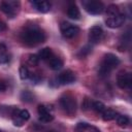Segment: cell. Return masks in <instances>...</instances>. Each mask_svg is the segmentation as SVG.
Returning <instances> with one entry per match:
<instances>
[{
    "label": "cell",
    "instance_id": "ba28073f",
    "mask_svg": "<svg viewBox=\"0 0 132 132\" xmlns=\"http://www.w3.org/2000/svg\"><path fill=\"white\" fill-rule=\"evenodd\" d=\"M75 79H76V77H75L74 72L69 69L64 70L57 77V81L60 85H70V84H73L75 81Z\"/></svg>",
    "mask_w": 132,
    "mask_h": 132
},
{
    "label": "cell",
    "instance_id": "f546056e",
    "mask_svg": "<svg viewBox=\"0 0 132 132\" xmlns=\"http://www.w3.org/2000/svg\"><path fill=\"white\" fill-rule=\"evenodd\" d=\"M5 89H6V86H5V84H4L3 81H1V80H0V92L4 91Z\"/></svg>",
    "mask_w": 132,
    "mask_h": 132
},
{
    "label": "cell",
    "instance_id": "4316f807",
    "mask_svg": "<svg viewBox=\"0 0 132 132\" xmlns=\"http://www.w3.org/2000/svg\"><path fill=\"white\" fill-rule=\"evenodd\" d=\"M28 62H29V64L30 65H32V66H36L38 63H39V58H38V56L37 55H30L29 56V59H28Z\"/></svg>",
    "mask_w": 132,
    "mask_h": 132
},
{
    "label": "cell",
    "instance_id": "d6986e66",
    "mask_svg": "<svg viewBox=\"0 0 132 132\" xmlns=\"http://www.w3.org/2000/svg\"><path fill=\"white\" fill-rule=\"evenodd\" d=\"M37 56H38L39 60H50L53 57L52 48H50V47H43V48H41L38 52Z\"/></svg>",
    "mask_w": 132,
    "mask_h": 132
},
{
    "label": "cell",
    "instance_id": "83f0119b",
    "mask_svg": "<svg viewBox=\"0 0 132 132\" xmlns=\"http://www.w3.org/2000/svg\"><path fill=\"white\" fill-rule=\"evenodd\" d=\"M91 106H92V102L90 101V99L89 98H85V100H84V103H82V108L84 109H88V108H91Z\"/></svg>",
    "mask_w": 132,
    "mask_h": 132
},
{
    "label": "cell",
    "instance_id": "30bf717a",
    "mask_svg": "<svg viewBox=\"0 0 132 132\" xmlns=\"http://www.w3.org/2000/svg\"><path fill=\"white\" fill-rule=\"evenodd\" d=\"M103 36V30L100 26H93L90 28L89 30V41L92 44H96L98 43Z\"/></svg>",
    "mask_w": 132,
    "mask_h": 132
},
{
    "label": "cell",
    "instance_id": "3957f363",
    "mask_svg": "<svg viewBox=\"0 0 132 132\" xmlns=\"http://www.w3.org/2000/svg\"><path fill=\"white\" fill-rule=\"evenodd\" d=\"M61 108L69 116H73L76 112V100L75 98L70 94H64L60 97L59 100Z\"/></svg>",
    "mask_w": 132,
    "mask_h": 132
},
{
    "label": "cell",
    "instance_id": "8fae6325",
    "mask_svg": "<svg viewBox=\"0 0 132 132\" xmlns=\"http://www.w3.org/2000/svg\"><path fill=\"white\" fill-rule=\"evenodd\" d=\"M125 20H126V15L124 13H121L117 16H112V18H108L105 23H106V26L109 27V28H119L121 27L124 23H125Z\"/></svg>",
    "mask_w": 132,
    "mask_h": 132
},
{
    "label": "cell",
    "instance_id": "d4e9b609",
    "mask_svg": "<svg viewBox=\"0 0 132 132\" xmlns=\"http://www.w3.org/2000/svg\"><path fill=\"white\" fill-rule=\"evenodd\" d=\"M91 52H92V46L91 45H86V46H84V47L80 48V51L77 53V56L79 58H82V57L88 56Z\"/></svg>",
    "mask_w": 132,
    "mask_h": 132
},
{
    "label": "cell",
    "instance_id": "7a4b0ae2",
    "mask_svg": "<svg viewBox=\"0 0 132 132\" xmlns=\"http://www.w3.org/2000/svg\"><path fill=\"white\" fill-rule=\"evenodd\" d=\"M120 59L118 56H116L114 54L108 53L105 54L100 65L98 68V75L101 77H106L109 75V73L111 72V70H113L117 66H119L120 64Z\"/></svg>",
    "mask_w": 132,
    "mask_h": 132
},
{
    "label": "cell",
    "instance_id": "ffe728a7",
    "mask_svg": "<svg viewBox=\"0 0 132 132\" xmlns=\"http://www.w3.org/2000/svg\"><path fill=\"white\" fill-rule=\"evenodd\" d=\"M20 97H21L22 101L27 102V103H31V102H33V101L35 100V96H34V94H33L31 91H28V90L23 91V92L21 93Z\"/></svg>",
    "mask_w": 132,
    "mask_h": 132
},
{
    "label": "cell",
    "instance_id": "8992f818",
    "mask_svg": "<svg viewBox=\"0 0 132 132\" xmlns=\"http://www.w3.org/2000/svg\"><path fill=\"white\" fill-rule=\"evenodd\" d=\"M60 30H61L63 37H65V38H73L80 31V29L77 26L72 25L68 22H62L60 25Z\"/></svg>",
    "mask_w": 132,
    "mask_h": 132
},
{
    "label": "cell",
    "instance_id": "2e32d148",
    "mask_svg": "<svg viewBox=\"0 0 132 132\" xmlns=\"http://www.w3.org/2000/svg\"><path fill=\"white\" fill-rule=\"evenodd\" d=\"M10 60L9 55L7 54V47L3 42H0V65L7 64Z\"/></svg>",
    "mask_w": 132,
    "mask_h": 132
},
{
    "label": "cell",
    "instance_id": "4fadbf2b",
    "mask_svg": "<svg viewBox=\"0 0 132 132\" xmlns=\"http://www.w3.org/2000/svg\"><path fill=\"white\" fill-rule=\"evenodd\" d=\"M75 131L76 132H100V130L97 127L92 126L86 122L77 123V125L75 127Z\"/></svg>",
    "mask_w": 132,
    "mask_h": 132
},
{
    "label": "cell",
    "instance_id": "484cf974",
    "mask_svg": "<svg viewBox=\"0 0 132 132\" xmlns=\"http://www.w3.org/2000/svg\"><path fill=\"white\" fill-rule=\"evenodd\" d=\"M18 116H19L24 122H26V121H28V120L30 119V112H29L27 109H20L19 112H18Z\"/></svg>",
    "mask_w": 132,
    "mask_h": 132
},
{
    "label": "cell",
    "instance_id": "9c48e42d",
    "mask_svg": "<svg viewBox=\"0 0 132 132\" xmlns=\"http://www.w3.org/2000/svg\"><path fill=\"white\" fill-rule=\"evenodd\" d=\"M132 84V75L130 72H121L117 76V85L121 89L130 88Z\"/></svg>",
    "mask_w": 132,
    "mask_h": 132
},
{
    "label": "cell",
    "instance_id": "6da1fadb",
    "mask_svg": "<svg viewBox=\"0 0 132 132\" xmlns=\"http://www.w3.org/2000/svg\"><path fill=\"white\" fill-rule=\"evenodd\" d=\"M21 40L28 46H35L45 40V33L38 26L26 27L20 34Z\"/></svg>",
    "mask_w": 132,
    "mask_h": 132
},
{
    "label": "cell",
    "instance_id": "277c9868",
    "mask_svg": "<svg viewBox=\"0 0 132 132\" xmlns=\"http://www.w3.org/2000/svg\"><path fill=\"white\" fill-rule=\"evenodd\" d=\"M21 8V3L20 1L15 0H7V1H2L0 3V9L9 18L15 16V14L19 12Z\"/></svg>",
    "mask_w": 132,
    "mask_h": 132
},
{
    "label": "cell",
    "instance_id": "7402d4cb",
    "mask_svg": "<svg viewBox=\"0 0 132 132\" xmlns=\"http://www.w3.org/2000/svg\"><path fill=\"white\" fill-rule=\"evenodd\" d=\"M106 14H107L109 18L117 16V15L121 14L119 6H118V5H116V4H110V5H108V6H107V8H106Z\"/></svg>",
    "mask_w": 132,
    "mask_h": 132
},
{
    "label": "cell",
    "instance_id": "cb8c5ba5",
    "mask_svg": "<svg viewBox=\"0 0 132 132\" xmlns=\"http://www.w3.org/2000/svg\"><path fill=\"white\" fill-rule=\"evenodd\" d=\"M19 74H20L21 79L25 80V79H27V78H29V77H30V74H31V73H30L29 69H28L26 66L22 65V66L20 67V69H19Z\"/></svg>",
    "mask_w": 132,
    "mask_h": 132
},
{
    "label": "cell",
    "instance_id": "e0dca14e",
    "mask_svg": "<svg viewBox=\"0 0 132 132\" xmlns=\"http://www.w3.org/2000/svg\"><path fill=\"white\" fill-rule=\"evenodd\" d=\"M48 65H50V68L57 71V70H60L62 67H63V60L59 57H52L48 61Z\"/></svg>",
    "mask_w": 132,
    "mask_h": 132
},
{
    "label": "cell",
    "instance_id": "44dd1931",
    "mask_svg": "<svg viewBox=\"0 0 132 132\" xmlns=\"http://www.w3.org/2000/svg\"><path fill=\"white\" fill-rule=\"evenodd\" d=\"M114 120L117 121L118 126H120V127H122V128H126V127L130 124V119H129V117H127V116L118 114Z\"/></svg>",
    "mask_w": 132,
    "mask_h": 132
},
{
    "label": "cell",
    "instance_id": "f1b7e54d",
    "mask_svg": "<svg viewBox=\"0 0 132 132\" xmlns=\"http://www.w3.org/2000/svg\"><path fill=\"white\" fill-rule=\"evenodd\" d=\"M6 29H7V26H6V24H5V23H4L2 20H0V33L4 32Z\"/></svg>",
    "mask_w": 132,
    "mask_h": 132
},
{
    "label": "cell",
    "instance_id": "52a82bcc",
    "mask_svg": "<svg viewBox=\"0 0 132 132\" xmlns=\"http://www.w3.org/2000/svg\"><path fill=\"white\" fill-rule=\"evenodd\" d=\"M39 120L43 123H50L54 120V114L52 113V108L46 104H39L37 107Z\"/></svg>",
    "mask_w": 132,
    "mask_h": 132
},
{
    "label": "cell",
    "instance_id": "5b68a950",
    "mask_svg": "<svg viewBox=\"0 0 132 132\" xmlns=\"http://www.w3.org/2000/svg\"><path fill=\"white\" fill-rule=\"evenodd\" d=\"M81 4H82L84 9L88 13L93 14V15L100 14L101 12H103V10L105 8L104 4L98 0H85L81 2Z\"/></svg>",
    "mask_w": 132,
    "mask_h": 132
},
{
    "label": "cell",
    "instance_id": "603a6c76",
    "mask_svg": "<svg viewBox=\"0 0 132 132\" xmlns=\"http://www.w3.org/2000/svg\"><path fill=\"white\" fill-rule=\"evenodd\" d=\"M91 108H93V109H94L96 112H98V113H102V112L106 109L105 105H104L101 101H94V102H92Z\"/></svg>",
    "mask_w": 132,
    "mask_h": 132
},
{
    "label": "cell",
    "instance_id": "9a60e30c",
    "mask_svg": "<svg viewBox=\"0 0 132 132\" xmlns=\"http://www.w3.org/2000/svg\"><path fill=\"white\" fill-rule=\"evenodd\" d=\"M130 41H131V34H130V31L128 30L121 37V45H119V51H121V52L126 51V48L130 44Z\"/></svg>",
    "mask_w": 132,
    "mask_h": 132
},
{
    "label": "cell",
    "instance_id": "7c38bea8",
    "mask_svg": "<svg viewBox=\"0 0 132 132\" xmlns=\"http://www.w3.org/2000/svg\"><path fill=\"white\" fill-rule=\"evenodd\" d=\"M31 5L39 12L41 13H46L51 10V3L47 1H30Z\"/></svg>",
    "mask_w": 132,
    "mask_h": 132
},
{
    "label": "cell",
    "instance_id": "ac0fdd59",
    "mask_svg": "<svg viewBox=\"0 0 132 132\" xmlns=\"http://www.w3.org/2000/svg\"><path fill=\"white\" fill-rule=\"evenodd\" d=\"M101 114H102V119H103V121H105V122L112 121V120H114V119L117 118V116H118L117 111L113 110V109H111V108H106Z\"/></svg>",
    "mask_w": 132,
    "mask_h": 132
},
{
    "label": "cell",
    "instance_id": "5bb4252c",
    "mask_svg": "<svg viewBox=\"0 0 132 132\" xmlns=\"http://www.w3.org/2000/svg\"><path fill=\"white\" fill-rule=\"evenodd\" d=\"M67 16L71 20H79L80 19V11L74 3L70 4L67 7Z\"/></svg>",
    "mask_w": 132,
    "mask_h": 132
}]
</instances>
